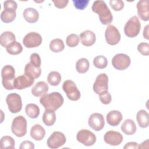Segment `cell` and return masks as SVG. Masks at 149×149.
Here are the masks:
<instances>
[{"label": "cell", "instance_id": "74e56055", "mask_svg": "<svg viewBox=\"0 0 149 149\" xmlns=\"http://www.w3.org/2000/svg\"><path fill=\"white\" fill-rule=\"evenodd\" d=\"M30 63L36 68H40L41 64V58L38 54L37 53H33L31 54L30 57Z\"/></svg>", "mask_w": 149, "mask_h": 149}, {"label": "cell", "instance_id": "4fadbf2b", "mask_svg": "<svg viewBox=\"0 0 149 149\" xmlns=\"http://www.w3.org/2000/svg\"><path fill=\"white\" fill-rule=\"evenodd\" d=\"M42 41V37L40 34L37 32H30L24 37L23 43L26 48H31L40 46Z\"/></svg>", "mask_w": 149, "mask_h": 149}, {"label": "cell", "instance_id": "e0dca14e", "mask_svg": "<svg viewBox=\"0 0 149 149\" xmlns=\"http://www.w3.org/2000/svg\"><path fill=\"white\" fill-rule=\"evenodd\" d=\"M137 9L139 17L143 21L149 20L148 0H141L137 3Z\"/></svg>", "mask_w": 149, "mask_h": 149}, {"label": "cell", "instance_id": "ee69618b", "mask_svg": "<svg viewBox=\"0 0 149 149\" xmlns=\"http://www.w3.org/2000/svg\"><path fill=\"white\" fill-rule=\"evenodd\" d=\"M35 148L34 144L30 141H23L19 147L20 149H34Z\"/></svg>", "mask_w": 149, "mask_h": 149}, {"label": "cell", "instance_id": "f35d334b", "mask_svg": "<svg viewBox=\"0 0 149 149\" xmlns=\"http://www.w3.org/2000/svg\"><path fill=\"white\" fill-rule=\"evenodd\" d=\"M138 51L143 55H149V44L147 42H141L137 46Z\"/></svg>", "mask_w": 149, "mask_h": 149}, {"label": "cell", "instance_id": "603a6c76", "mask_svg": "<svg viewBox=\"0 0 149 149\" xmlns=\"http://www.w3.org/2000/svg\"><path fill=\"white\" fill-rule=\"evenodd\" d=\"M121 130L126 135H132L136 131V125L134 122L130 119L125 120L121 125Z\"/></svg>", "mask_w": 149, "mask_h": 149}, {"label": "cell", "instance_id": "d6a6232c", "mask_svg": "<svg viewBox=\"0 0 149 149\" xmlns=\"http://www.w3.org/2000/svg\"><path fill=\"white\" fill-rule=\"evenodd\" d=\"M15 140L9 136H3L1 139L0 147L2 149H15Z\"/></svg>", "mask_w": 149, "mask_h": 149}, {"label": "cell", "instance_id": "83f0119b", "mask_svg": "<svg viewBox=\"0 0 149 149\" xmlns=\"http://www.w3.org/2000/svg\"><path fill=\"white\" fill-rule=\"evenodd\" d=\"M25 112L29 117L35 119L39 116L40 110L36 104H29L25 107Z\"/></svg>", "mask_w": 149, "mask_h": 149}, {"label": "cell", "instance_id": "ba28073f", "mask_svg": "<svg viewBox=\"0 0 149 149\" xmlns=\"http://www.w3.org/2000/svg\"><path fill=\"white\" fill-rule=\"evenodd\" d=\"M66 141L65 134L58 131L54 132L47 140V146L52 149L58 148L63 146Z\"/></svg>", "mask_w": 149, "mask_h": 149}, {"label": "cell", "instance_id": "2e32d148", "mask_svg": "<svg viewBox=\"0 0 149 149\" xmlns=\"http://www.w3.org/2000/svg\"><path fill=\"white\" fill-rule=\"evenodd\" d=\"M35 79L25 74L20 75L15 78L14 81L15 89L23 90L33 85Z\"/></svg>", "mask_w": 149, "mask_h": 149}, {"label": "cell", "instance_id": "277c9868", "mask_svg": "<svg viewBox=\"0 0 149 149\" xmlns=\"http://www.w3.org/2000/svg\"><path fill=\"white\" fill-rule=\"evenodd\" d=\"M11 130L12 133L18 137H22L27 133V120L26 118L19 115L15 117L12 123Z\"/></svg>", "mask_w": 149, "mask_h": 149}, {"label": "cell", "instance_id": "e575fe53", "mask_svg": "<svg viewBox=\"0 0 149 149\" xmlns=\"http://www.w3.org/2000/svg\"><path fill=\"white\" fill-rule=\"evenodd\" d=\"M108 61L105 56L98 55L95 56L93 60V65L98 69H104L107 66Z\"/></svg>", "mask_w": 149, "mask_h": 149}, {"label": "cell", "instance_id": "7c38bea8", "mask_svg": "<svg viewBox=\"0 0 149 149\" xmlns=\"http://www.w3.org/2000/svg\"><path fill=\"white\" fill-rule=\"evenodd\" d=\"M105 37L107 42L111 45L119 43L120 40V34L118 29L113 25L107 26L105 32Z\"/></svg>", "mask_w": 149, "mask_h": 149}, {"label": "cell", "instance_id": "8fae6325", "mask_svg": "<svg viewBox=\"0 0 149 149\" xmlns=\"http://www.w3.org/2000/svg\"><path fill=\"white\" fill-rule=\"evenodd\" d=\"M93 90L97 94H101L108 90V77L105 73L99 74L93 84Z\"/></svg>", "mask_w": 149, "mask_h": 149}, {"label": "cell", "instance_id": "b9f144b4", "mask_svg": "<svg viewBox=\"0 0 149 149\" xmlns=\"http://www.w3.org/2000/svg\"><path fill=\"white\" fill-rule=\"evenodd\" d=\"M3 8L4 9H10L16 11L17 8V5L15 1L7 0L3 2Z\"/></svg>", "mask_w": 149, "mask_h": 149}, {"label": "cell", "instance_id": "6da1fadb", "mask_svg": "<svg viewBox=\"0 0 149 149\" xmlns=\"http://www.w3.org/2000/svg\"><path fill=\"white\" fill-rule=\"evenodd\" d=\"M63 97L59 92L45 94L40 99V104L45 109H50L54 111L59 109L63 105Z\"/></svg>", "mask_w": 149, "mask_h": 149}, {"label": "cell", "instance_id": "1f68e13d", "mask_svg": "<svg viewBox=\"0 0 149 149\" xmlns=\"http://www.w3.org/2000/svg\"><path fill=\"white\" fill-rule=\"evenodd\" d=\"M90 67V63L87 59L82 58L79 59L76 63V69L79 73H86Z\"/></svg>", "mask_w": 149, "mask_h": 149}, {"label": "cell", "instance_id": "52a82bcc", "mask_svg": "<svg viewBox=\"0 0 149 149\" xmlns=\"http://www.w3.org/2000/svg\"><path fill=\"white\" fill-rule=\"evenodd\" d=\"M62 88L70 100L77 101L80 99V92L73 81L71 80L65 81L62 85Z\"/></svg>", "mask_w": 149, "mask_h": 149}, {"label": "cell", "instance_id": "30bf717a", "mask_svg": "<svg viewBox=\"0 0 149 149\" xmlns=\"http://www.w3.org/2000/svg\"><path fill=\"white\" fill-rule=\"evenodd\" d=\"M131 60L126 54H117L112 59V65L117 70H123L130 65Z\"/></svg>", "mask_w": 149, "mask_h": 149}, {"label": "cell", "instance_id": "ab89813d", "mask_svg": "<svg viewBox=\"0 0 149 149\" xmlns=\"http://www.w3.org/2000/svg\"><path fill=\"white\" fill-rule=\"evenodd\" d=\"M99 98L100 101L105 105H108L111 103L112 101V97L108 91H105L99 95Z\"/></svg>", "mask_w": 149, "mask_h": 149}, {"label": "cell", "instance_id": "ffe728a7", "mask_svg": "<svg viewBox=\"0 0 149 149\" xmlns=\"http://www.w3.org/2000/svg\"><path fill=\"white\" fill-rule=\"evenodd\" d=\"M49 90L48 84L45 81H38L31 88V93L35 97H40L46 94Z\"/></svg>", "mask_w": 149, "mask_h": 149}, {"label": "cell", "instance_id": "d4e9b609", "mask_svg": "<svg viewBox=\"0 0 149 149\" xmlns=\"http://www.w3.org/2000/svg\"><path fill=\"white\" fill-rule=\"evenodd\" d=\"M41 74V68H36L30 63H28L24 67V74L34 79L38 78Z\"/></svg>", "mask_w": 149, "mask_h": 149}, {"label": "cell", "instance_id": "484cf974", "mask_svg": "<svg viewBox=\"0 0 149 149\" xmlns=\"http://www.w3.org/2000/svg\"><path fill=\"white\" fill-rule=\"evenodd\" d=\"M15 41V35L11 31H5L0 36V44L3 47L6 48L8 45Z\"/></svg>", "mask_w": 149, "mask_h": 149}, {"label": "cell", "instance_id": "5b68a950", "mask_svg": "<svg viewBox=\"0 0 149 149\" xmlns=\"http://www.w3.org/2000/svg\"><path fill=\"white\" fill-rule=\"evenodd\" d=\"M141 24L136 16L130 17L124 26V32L125 35L130 38L136 37L140 33Z\"/></svg>", "mask_w": 149, "mask_h": 149}, {"label": "cell", "instance_id": "44dd1931", "mask_svg": "<svg viewBox=\"0 0 149 149\" xmlns=\"http://www.w3.org/2000/svg\"><path fill=\"white\" fill-rule=\"evenodd\" d=\"M45 135L44 128L40 124H36L32 126L30 130V136L36 141H41Z\"/></svg>", "mask_w": 149, "mask_h": 149}, {"label": "cell", "instance_id": "3957f363", "mask_svg": "<svg viewBox=\"0 0 149 149\" xmlns=\"http://www.w3.org/2000/svg\"><path fill=\"white\" fill-rule=\"evenodd\" d=\"M2 83L3 87L8 90L15 89L14 81L15 79V70L9 65H5L1 70Z\"/></svg>", "mask_w": 149, "mask_h": 149}, {"label": "cell", "instance_id": "cb8c5ba5", "mask_svg": "<svg viewBox=\"0 0 149 149\" xmlns=\"http://www.w3.org/2000/svg\"><path fill=\"white\" fill-rule=\"evenodd\" d=\"M136 119L139 126L141 128H146L149 125V115L148 112L144 110L141 109L137 113Z\"/></svg>", "mask_w": 149, "mask_h": 149}, {"label": "cell", "instance_id": "60d3db41", "mask_svg": "<svg viewBox=\"0 0 149 149\" xmlns=\"http://www.w3.org/2000/svg\"><path fill=\"white\" fill-rule=\"evenodd\" d=\"M89 0H73L74 6L79 10H84L88 4Z\"/></svg>", "mask_w": 149, "mask_h": 149}, {"label": "cell", "instance_id": "d590c367", "mask_svg": "<svg viewBox=\"0 0 149 149\" xmlns=\"http://www.w3.org/2000/svg\"><path fill=\"white\" fill-rule=\"evenodd\" d=\"M80 41L79 37L76 34H70L67 37L66 40V45L71 48L76 47Z\"/></svg>", "mask_w": 149, "mask_h": 149}, {"label": "cell", "instance_id": "9c48e42d", "mask_svg": "<svg viewBox=\"0 0 149 149\" xmlns=\"http://www.w3.org/2000/svg\"><path fill=\"white\" fill-rule=\"evenodd\" d=\"M76 139L79 143L86 146H91L96 141V136L89 130L81 129L77 132Z\"/></svg>", "mask_w": 149, "mask_h": 149}, {"label": "cell", "instance_id": "f546056e", "mask_svg": "<svg viewBox=\"0 0 149 149\" xmlns=\"http://www.w3.org/2000/svg\"><path fill=\"white\" fill-rule=\"evenodd\" d=\"M7 52L12 55H16L20 54L23 51V47L22 44L15 41L10 43L6 47Z\"/></svg>", "mask_w": 149, "mask_h": 149}, {"label": "cell", "instance_id": "7402d4cb", "mask_svg": "<svg viewBox=\"0 0 149 149\" xmlns=\"http://www.w3.org/2000/svg\"><path fill=\"white\" fill-rule=\"evenodd\" d=\"M23 15L25 20L30 23H36L39 18L38 11L33 8H27L24 9Z\"/></svg>", "mask_w": 149, "mask_h": 149}, {"label": "cell", "instance_id": "836d02e7", "mask_svg": "<svg viewBox=\"0 0 149 149\" xmlns=\"http://www.w3.org/2000/svg\"><path fill=\"white\" fill-rule=\"evenodd\" d=\"M47 81L50 85L56 86L61 81V75L58 72L52 71L48 74Z\"/></svg>", "mask_w": 149, "mask_h": 149}, {"label": "cell", "instance_id": "f1b7e54d", "mask_svg": "<svg viewBox=\"0 0 149 149\" xmlns=\"http://www.w3.org/2000/svg\"><path fill=\"white\" fill-rule=\"evenodd\" d=\"M16 16V13L15 10L10 9H4L1 14V20L5 23H8L12 22Z\"/></svg>", "mask_w": 149, "mask_h": 149}, {"label": "cell", "instance_id": "8d00e7d4", "mask_svg": "<svg viewBox=\"0 0 149 149\" xmlns=\"http://www.w3.org/2000/svg\"><path fill=\"white\" fill-rule=\"evenodd\" d=\"M109 4L112 9L115 11H120L124 7V2L121 0H111Z\"/></svg>", "mask_w": 149, "mask_h": 149}, {"label": "cell", "instance_id": "ac0fdd59", "mask_svg": "<svg viewBox=\"0 0 149 149\" xmlns=\"http://www.w3.org/2000/svg\"><path fill=\"white\" fill-rule=\"evenodd\" d=\"M80 38L81 44L84 46L90 47L95 42L96 36L93 31L87 30L80 34Z\"/></svg>", "mask_w": 149, "mask_h": 149}, {"label": "cell", "instance_id": "4dcf8cb0", "mask_svg": "<svg viewBox=\"0 0 149 149\" xmlns=\"http://www.w3.org/2000/svg\"><path fill=\"white\" fill-rule=\"evenodd\" d=\"M65 48V44L62 40L55 38L52 40L49 43V49L55 53L62 52Z\"/></svg>", "mask_w": 149, "mask_h": 149}, {"label": "cell", "instance_id": "5bb4252c", "mask_svg": "<svg viewBox=\"0 0 149 149\" xmlns=\"http://www.w3.org/2000/svg\"><path fill=\"white\" fill-rule=\"evenodd\" d=\"M89 126L94 130L98 132L103 129L105 125V120L103 115L100 113L91 114L88 119Z\"/></svg>", "mask_w": 149, "mask_h": 149}, {"label": "cell", "instance_id": "7a4b0ae2", "mask_svg": "<svg viewBox=\"0 0 149 149\" xmlns=\"http://www.w3.org/2000/svg\"><path fill=\"white\" fill-rule=\"evenodd\" d=\"M93 12L98 15L101 23L104 25L111 23L113 20L112 15L105 2L104 1H95L92 5Z\"/></svg>", "mask_w": 149, "mask_h": 149}, {"label": "cell", "instance_id": "d6986e66", "mask_svg": "<svg viewBox=\"0 0 149 149\" xmlns=\"http://www.w3.org/2000/svg\"><path fill=\"white\" fill-rule=\"evenodd\" d=\"M123 119L122 113L116 110H113L109 112L106 116V119L107 123L112 126H118Z\"/></svg>", "mask_w": 149, "mask_h": 149}, {"label": "cell", "instance_id": "4316f807", "mask_svg": "<svg viewBox=\"0 0 149 149\" xmlns=\"http://www.w3.org/2000/svg\"><path fill=\"white\" fill-rule=\"evenodd\" d=\"M42 121L48 126H52L56 121V114L55 112L50 109H45L42 115Z\"/></svg>", "mask_w": 149, "mask_h": 149}, {"label": "cell", "instance_id": "f6af8a7d", "mask_svg": "<svg viewBox=\"0 0 149 149\" xmlns=\"http://www.w3.org/2000/svg\"><path fill=\"white\" fill-rule=\"evenodd\" d=\"M124 149H129V148H134V149H136V148H139V144L136 143V142H129L127 143H126L124 147H123Z\"/></svg>", "mask_w": 149, "mask_h": 149}, {"label": "cell", "instance_id": "8992f818", "mask_svg": "<svg viewBox=\"0 0 149 149\" xmlns=\"http://www.w3.org/2000/svg\"><path fill=\"white\" fill-rule=\"evenodd\" d=\"M6 102L9 111L12 113L19 112L22 109L21 96L17 93H10L6 98Z\"/></svg>", "mask_w": 149, "mask_h": 149}, {"label": "cell", "instance_id": "7bdbcfd3", "mask_svg": "<svg viewBox=\"0 0 149 149\" xmlns=\"http://www.w3.org/2000/svg\"><path fill=\"white\" fill-rule=\"evenodd\" d=\"M52 2L54 3V5L55 7L59 8V9H62L65 8L68 2L69 1L68 0H53Z\"/></svg>", "mask_w": 149, "mask_h": 149}, {"label": "cell", "instance_id": "9a60e30c", "mask_svg": "<svg viewBox=\"0 0 149 149\" xmlns=\"http://www.w3.org/2000/svg\"><path fill=\"white\" fill-rule=\"evenodd\" d=\"M123 139V136L120 133L113 130L108 131L104 136L105 143L113 146L119 145L122 142Z\"/></svg>", "mask_w": 149, "mask_h": 149}, {"label": "cell", "instance_id": "bcb514c9", "mask_svg": "<svg viewBox=\"0 0 149 149\" xmlns=\"http://www.w3.org/2000/svg\"><path fill=\"white\" fill-rule=\"evenodd\" d=\"M148 28H149V26L147 24V26H146V27H144V29L143 30V36H144V38H145L147 40H149Z\"/></svg>", "mask_w": 149, "mask_h": 149}]
</instances>
